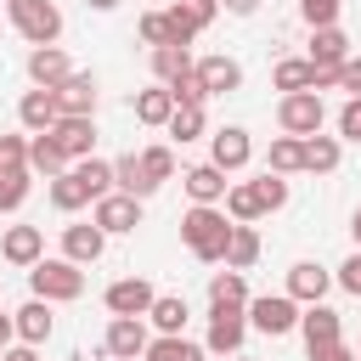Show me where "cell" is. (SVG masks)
Masks as SVG:
<instances>
[{
    "instance_id": "cell-1",
    "label": "cell",
    "mask_w": 361,
    "mask_h": 361,
    "mask_svg": "<svg viewBox=\"0 0 361 361\" xmlns=\"http://www.w3.org/2000/svg\"><path fill=\"white\" fill-rule=\"evenodd\" d=\"M231 231H237V220H231L220 203H192V209L180 214V243H186L203 265H220V259H226Z\"/></svg>"
},
{
    "instance_id": "cell-2",
    "label": "cell",
    "mask_w": 361,
    "mask_h": 361,
    "mask_svg": "<svg viewBox=\"0 0 361 361\" xmlns=\"http://www.w3.org/2000/svg\"><path fill=\"white\" fill-rule=\"evenodd\" d=\"M28 288H34V299H45V305H68V299H79L85 293V265H73V259H39L34 271H28Z\"/></svg>"
},
{
    "instance_id": "cell-3",
    "label": "cell",
    "mask_w": 361,
    "mask_h": 361,
    "mask_svg": "<svg viewBox=\"0 0 361 361\" xmlns=\"http://www.w3.org/2000/svg\"><path fill=\"white\" fill-rule=\"evenodd\" d=\"M6 17L28 45H56L62 39V6L56 0H6Z\"/></svg>"
},
{
    "instance_id": "cell-4",
    "label": "cell",
    "mask_w": 361,
    "mask_h": 361,
    "mask_svg": "<svg viewBox=\"0 0 361 361\" xmlns=\"http://www.w3.org/2000/svg\"><path fill=\"white\" fill-rule=\"evenodd\" d=\"M276 124H282V135H322V124H327V107H322V96L316 90H293V96H282L276 102Z\"/></svg>"
},
{
    "instance_id": "cell-5",
    "label": "cell",
    "mask_w": 361,
    "mask_h": 361,
    "mask_svg": "<svg viewBox=\"0 0 361 361\" xmlns=\"http://www.w3.org/2000/svg\"><path fill=\"white\" fill-rule=\"evenodd\" d=\"M299 316H305V310H299V299H288V293H259V299H248V327L265 333V338L293 333Z\"/></svg>"
},
{
    "instance_id": "cell-6",
    "label": "cell",
    "mask_w": 361,
    "mask_h": 361,
    "mask_svg": "<svg viewBox=\"0 0 361 361\" xmlns=\"http://www.w3.org/2000/svg\"><path fill=\"white\" fill-rule=\"evenodd\" d=\"M243 338H248V310H220L209 305V333H203V350L209 355H243Z\"/></svg>"
},
{
    "instance_id": "cell-7",
    "label": "cell",
    "mask_w": 361,
    "mask_h": 361,
    "mask_svg": "<svg viewBox=\"0 0 361 361\" xmlns=\"http://www.w3.org/2000/svg\"><path fill=\"white\" fill-rule=\"evenodd\" d=\"M248 158H254V141H248L243 124H220V130L209 135V164H214V169L237 175V169H248Z\"/></svg>"
},
{
    "instance_id": "cell-8",
    "label": "cell",
    "mask_w": 361,
    "mask_h": 361,
    "mask_svg": "<svg viewBox=\"0 0 361 361\" xmlns=\"http://www.w3.org/2000/svg\"><path fill=\"white\" fill-rule=\"evenodd\" d=\"M147 316H113L107 322V338H102V350L113 355V361H141L147 355Z\"/></svg>"
},
{
    "instance_id": "cell-9",
    "label": "cell",
    "mask_w": 361,
    "mask_h": 361,
    "mask_svg": "<svg viewBox=\"0 0 361 361\" xmlns=\"http://www.w3.org/2000/svg\"><path fill=\"white\" fill-rule=\"evenodd\" d=\"M17 124L28 130V135H51L56 124H62V107H56V90H23V102H17Z\"/></svg>"
},
{
    "instance_id": "cell-10",
    "label": "cell",
    "mask_w": 361,
    "mask_h": 361,
    "mask_svg": "<svg viewBox=\"0 0 361 361\" xmlns=\"http://www.w3.org/2000/svg\"><path fill=\"white\" fill-rule=\"evenodd\" d=\"M0 259L17 265V271H34V265L45 259V231H39V226H6V237H0Z\"/></svg>"
},
{
    "instance_id": "cell-11",
    "label": "cell",
    "mask_w": 361,
    "mask_h": 361,
    "mask_svg": "<svg viewBox=\"0 0 361 361\" xmlns=\"http://www.w3.org/2000/svg\"><path fill=\"white\" fill-rule=\"evenodd\" d=\"M107 254V231L96 226V220H73V226H62V259H73V265H96Z\"/></svg>"
},
{
    "instance_id": "cell-12",
    "label": "cell",
    "mask_w": 361,
    "mask_h": 361,
    "mask_svg": "<svg viewBox=\"0 0 361 361\" xmlns=\"http://www.w3.org/2000/svg\"><path fill=\"white\" fill-rule=\"evenodd\" d=\"M107 310L113 316H147L152 310V299H158V288L147 282V276H118V282H107Z\"/></svg>"
},
{
    "instance_id": "cell-13",
    "label": "cell",
    "mask_w": 361,
    "mask_h": 361,
    "mask_svg": "<svg viewBox=\"0 0 361 361\" xmlns=\"http://www.w3.org/2000/svg\"><path fill=\"white\" fill-rule=\"evenodd\" d=\"M299 333H305V355H316V350H327V344H338V338H344V322H338V310L322 299V305H305Z\"/></svg>"
},
{
    "instance_id": "cell-14",
    "label": "cell",
    "mask_w": 361,
    "mask_h": 361,
    "mask_svg": "<svg viewBox=\"0 0 361 361\" xmlns=\"http://www.w3.org/2000/svg\"><path fill=\"white\" fill-rule=\"evenodd\" d=\"M96 73H68L62 85H56V107H62V118H96Z\"/></svg>"
},
{
    "instance_id": "cell-15",
    "label": "cell",
    "mask_w": 361,
    "mask_h": 361,
    "mask_svg": "<svg viewBox=\"0 0 361 361\" xmlns=\"http://www.w3.org/2000/svg\"><path fill=\"white\" fill-rule=\"evenodd\" d=\"M90 220L107 231V237H124V231H135L141 226V197H124V192H107L96 209H90Z\"/></svg>"
},
{
    "instance_id": "cell-16",
    "label": "cell",
    "mask_w": 361,
    "mask_h": 361,
    "mask_svg": "<svg viewBox=\"0 0 361 361\" xmlns=\"http://www.w3.org/2000/svg\"><path fill=\"white\" fill-rule=\"evenodd\" d=\"M327 288H333V271H327V265H316V259L288 265V299H299V305H322Z\"/></svg>"
},
{
    "instance_id": "cell-17",
    "label": "cell",
    "mask_w": 361,
    "mask_h": 361,
    "mask_svg": "<svg viewBox=\"0 0 361 361\" xmlns=\"http://www.w3.org/2000/svg\"><path fill=\"white\" fill-rule=\"evenodd\" d=\"M214 17H220V0H175L169 6V23H175V39L180 45H192Z\"/></svg>"
},
{
    "instance_id": "cell-18",
    "label": "cell",
    "mask_w": 361,
    "mask_h": 361,
    "mask_svg": "<svg viewBox=\"0 0 361 361\" xmlns=\"http://www.w3.org/2000/svg\"><path fill=\"white\" fill-rule=\"evenodd\" d=\"M68 73H73V62H68L62 45H34V51H28V79H34L39 90H56Z\"/></svg>"
},
{
    "instance_id": "cell-19",
    "label": "cell",
    "mask_w": 361,
    "mask_h": 361,
    "mask_svg": "<svg viewBox=\"0 0 361 361\" xmlns=\"http://www.w3.org/2000/svg\"><path fill=\"white\" fill-rule=\"evenodd\" d=\"M180 186H186L192 203H226V192H231L226 169H214V164H192V169H180Z\"/></svg>"
},
{
    "instance_id": "cell-20",
    "label": "cell",
    "mask_w": 361,
    "mask_h": 361,
    "mask_svg": "<svg viewBox=\"0 0 361 361\" xmlns=\"http://www.w3.org/2000/svg\"><path fill=\"white\" fill-rule=\"evenodd\" d=\"M11 327H17V344H45L51 338V327H56V316H51V305L45 299H28V305H17L11 310Z\"/></svg>"
},
{
    "instance_id": "cell-21",
    "label": "cell",
    "mask_w": 361,
    "mask_h": 361,
    "mask_svg": "<svg viewBox=\"0 0 361 361\" xmlns=\"http://www.w3.org/2000/svg\"><path fill=\"white\" fill-rule=\"evenodd\" d=\"M197 79H203V90H209V96H231V90H243V68H237L226 51L197 56Z\"/></svg>"
},
{
    "instance_id": "cell-22",
    "label": "cell",
    "mask_w": 361,
    "mask_h": 361,
    "mask_svg": "<svg viewBox=\"0 0 361 361\" xmlns=\"http://www.w3.org/2000/svg\"><path fill=\"white\" fill-rule=\"evenodd\" d=\"M51 141L68 152V164H79V158H96V118H62V124L51 130Z\"/></svg>"
},
{
    "instance_id": "cell-23",
    "label": "cell",
    "mask_w": 361,
    "mask_h": 361,
    "mask_svg": "<svg viewBox=\"0 0 361 361\" xmlns=\"http://www.w3.org/2000/svg\"><path fill=\"white\" fill-rule=\"evenodd\" d=\"M310 62L316 68H338L350 62V34L333 23V28H310Z\"/></svg>"
},
{
    "instance_id": "cell-24",
    "label": "cell",
    "mask_w": 361,
    "mask_h": 361,
    "mask_svg": "<svg viewBox=\"0 0 361 361\" xmlns=\"http://www.w3.org/2000/svg\"><path fill=\"white\" fill-rule=\"evenodd\" d=\"M135 118L147 124V130H164L169 118H175V96H169V85H152V90H135Z\"/></svg>"
},
{
    "instance_id": "cell-25",
    "label": "cell",
    "mask_w": 361,
    "mask_h": 361,
    "mask_svg": "<svg viewBox=\"0 0 361 361\" xmlns=\"http://www.w3.org/2000/svg\"><path fill=\"white\" fill-rule=\"evenodd\" d=\"M271 85H276L282 96H293V90H316V62H310V56H282V62L271 68Z\"/></svg>"
},
{
    "instance_id": "cell-26",
    "label": "cell",
    "mask_w": 361,
    "mask_h": 361,
    "mask_svg": "<svg viewBox=\"0 0 361 361\" xmlns=\"http://www.w3.org/2000/svg\"><path fill=\"white\" fill-rule=\"evenodd\" d=\"M28 169L45 175V180H56V175H68L73 164H68V152H62L51 135H28Z\"/></svg>"
},
{
    "instance_id": "cell-27",
    "label": "cell",
    "mask_w": 361,
    "mask_h": 361,
    "mask_svg": "<svg viewBox=\"0 0 361 361\" xmlns=\"http://www.w3.org/2000/svg\"><path fill=\"white\" fill-rule=\"evenodd\" d=\"M209 305H220V310H248V282H243V271H214V276H209Z\"/></svg>"
},
{
    "instance_id": "cell-28",
    "label": "cell",
    "mask_w": 361,
    "mask_h": 361,
    "mask_svg": "<svg viewBox=\"0 0 361 361\" xmlns=\"http://www.w3.org/2000/svg\"><path fill=\"white\" fill-rule=\"evenodd\" d=\"M203 355H209V350H203V344H192L186 333H158V338L147 344V355H141V361H203Z\"/></svg>"
},
{
    "instance_id": "cell-29",
    "label": "cell",
    "mask_w": 361,
    "mask_h": 361,
    "mask_svg": "<svg viewBox=\"0 0 361 361\" xmlns=\"http://www.w3.org/2000/svg\"><path fill=\"white\" fill-rule=\"evenodd\" d=\"M265 169H271V175H299V169H305V141H299V135H276L271 152H265Z\"/></svg>"
},
{
    "instance_id": "cell-30",
    "label": "cell",
    "mask_w": 361,
    "mask_h": 361,
    "mask_svg": "<svg viewBox=\"0 0 361 361\" xmlns=\"http://www.w3.org/2000/svg\"><path fill=\"white\" fill-rule=\"evenodd\" d=\"M338 158H344L338 135H305V169H310V175H333Z\"/></svg>"
},
{
    "instance_id": "cell-31",
    "label": "cell",
    "mask_w": 361,
    "mask_h": 361,
    "mask_svg": "<svg viewBox=\"0 0 361 361\" xmlns=\"http://www.w3.org/2000/svg\"><path fill=\"white\" fill-rule=\"evenodd\" d=\"M113 186L124 192V197H152V186H147V175H141V152H124V158H113Z\"/></svg>"
},
{
    "instance_id": "cell-32",
    "label": "cell",
    "mask_w": 361,
    "mask_h": 361,
    "mask_svg": "<svg viewBox=\"0 0 361 361\" xmlns=\"http://www.w3.org/2000/svg\"><path fill=\"white\" fill-rule=\"evenodd\" d=\"M186 316H192V310H186V299H180V293H158V299H152V310H147V322H152L158 333H186Z\"/></svg>"
},
{
    "instance_id": "cell-33",
    "label": "cell",
    "mask_w": 361,
    "mask_h": 361,
    "mask_svg": "<svg viewBox=\"0 0 361 361\" xmlns=\"http://www.w3.org/2000/svg\"><path fill=\"white\" fill-rule=\"evenodd\" d=\"M197 62H192V51L186 45H158L152 51V73H158V85H175L180 73H192Z\"/></svg>"
},
{
    "instance_id": "cell-34",
    "label": "cell",
    "mask_w": 361,
    "mask_h": 361,
    "mask_svg": "<svg viewBox=\"0 0 361 361\" xmlns=\"http://www.w3.org/2000/svg\"><path fill=\"white\" fill-rule=\"evenodd\" d=\"M85 203H96V197H90V186H85V180H79L73 169L51 180V209H62V214H73V209H85Z\"/></svg>"
},
{
    "instance_id": "cell-35",
    "label": "cell",
    "mask_w": 361,
    "mask_h": 361,
    "mask_svg": "<svg viewBox=\"0 0 361 361\" xmlns=\"http://www.w3.org/2000/svg\"><path fill=\"white\" fill-rule=\"evenodd\" d=\"M220 209H226L237 226H254V220L265 214V209H259V197H254V180H237V186L226 192V203H220Z\"/></svg>"
},
{
    "instance_id": "cell-36",
    "label": "cell",
    "mask_w": 361,
    "mask_h": 361,
    "mask_svg": "<svg viewBox=\"0 0 361 361\" xmlns=\"http://www.w3.org/2000/svg\"><path fill=\"white\" fill-rule=\"evenodd\" d=\"M28 186H34V169H0V214H17L28 203Z\"/></svg>"
},
{
    "instance_id": "cell-37",
    "label": "cell",
    "mask_w": 361,
    "mask_h": 361,
    "mask_svg": "<svg viewBox=\"0 0 361 361\" xmlns=\"http://www.w3.org/2000/svg\"><path fill=\"white\" fill-rule=\"evenodd\" d=\"M259 259V231L254 226H237L231 231V248H226V271H248Z\"/></svg>"
},
{
    "instance_id": "cell-38",
    "label": "cell",
    "mask_w": 361,
    "mask_h": 361,
    "mask_svg": "<svg viewBox=\"0 0 361 361\" xmlns=\"http://www.w3.org/2000/svg\"><path fill=\"white\" fill-rule=\"evenodd\" d=\"M141 175H147V186L158 192V186L175 175V152H169V147H147V152H141Z\"/></svg>"
},
{
    "instance_id": "cell-39",
    "label": "cell",
    "mask_w": 361,
    "mask_h": 361,
    "mask_svg": "<svg viewBox=\"0 0 361 361\" xmlns=\"http://www.w3.org/2000/svg\"><path fill=\"white\" fill-rule=\"evenodd\" d=\"M254 197H259V209H265V214L288 209V175H271V169H265V175L254 180Z\"/></svg>"
},
{
    "instance_id": "cell-40",
    "label": "cell",
    "mask_w": 361,
    "mask_h": 361,
    "mask_svg": "<svg viewBox=\"0 0 361 361\" xmlns=\"http://www.w3.org/2000/svg\"><path fill=\"white\" fill-rule=\"evenodd\" d=\"M141 39H147L152 51H158V45H180V39H175V23H169V11H147V17H141ZM186 51H192V45H186Z\"/></svg>"
},
{
    "instance_id": "cell-41",
    "label": "cell",
    "mask_w": 361,
    "mask_h": 361,
    "mask_svg": "<svg viewBox=\"0 0 361 361\" xmlns=\"http://www.w3.org/2000/svg\"><path fill=\"white\" fill-rule=\"evenodd\" d=\"M164 130H169L180 147H186V141H197V135H203V107H175V118H169Z\"/></svg>"
},
{
    "instance_id": "cell-42",
    "label": "cell",
    "mask_w": 361,
    "mask_h": 361,
    "mask_svg": "<svg viewBox=\"0 0 361 361\" xmlns=\"http://www.w3.org/2000/svg\"><path fill=\"white\" fill-rule=\"evenodd\" d=\"M169 96H175V107H203V102H209V90H203L197 68H192V73H180V79L169 85Z\"/></svg>"
},
{
    "instance_id": "cell-43",
    "label": "cell",
    "mask_w": 361,
    "mask_h": 361,
    "mask_svg": "<svg viewBox=\"0 0 361 361\" xmlns=\"http://www.w3.org/2000/svg\"><path fill=\"white\" fill-rule=\"evenodd\" d=\"M338 11H344V0H299V17H305L310 28H333Z\"/></svg>"
},
{
    "instance_id": "cell-44",
    "label": "cell",
    "mask_w": 361,
    "mask_h": 361,
    "mask_svg": "<svg viewBox=\"0 0 361 361\" xmlns=\"http://www.w3.org/2000/svg\"><path fill=\"white\" fill-rule=\"evenodd\" d=\"M0 169H28V135H0Z\"/></svg>"
},
{
    "instance_id": "cell-45",
    "label": "cell",
    "mask_w": 361,
    "mask_h": 361,
    "mask_svg": "<svg viewBox=\"0 0 361 361\" xmlns=\"http://www.w3.org/2000/svg\"><path fill=\"white\" fill-rule=\"evenodd\" d=\"M338 141H361V96H350L338 107Z\"/></svg>"
},
{
    "instance_id": "cell-46",
    "label": "cell",
    "mask_w": 361,
    "mask_h": 361,
    "mask_svg": "<svg viewBox=\"0 0 361 361\" xmlns=\"http://www.w3.org/2000/svg\"><path fill=\"white\" fill-rule=\"evenodd\" d=\"M333 282H338L344 293H355V299H361V248H355V254L338 265V276H333Z\"/></svg>"
},
{
    "instance_id": "cell-47",
    "label": "cell",
    "mask_w": 361,
    "mask_h": 361,
    "mask_svg": "<svg viewBox=\"0 0 361 361\" xmlns=\"http://www.w3.org/2000/svg\"><path fill=\"white\" fill-rule=\"evenodd\" d=\"M338 90H350V96H361V56H350V62H338Z\"/></svg>"
},
{
    "instance_id": "cell-48",
    "label": "cell",
    "mask_w": 361,
    "mask_h": 361,
    "mask_svg": "<svg viewBox=\"0 0 361 361\" xmlns=\"http://www.w3.org/2000/svg\"><path fill=\"white\" fill-rule=\"evenodd\" d=\"M310 361H355V350H350V344L338 338V344H327V350H316Z\"/></svg>"
},
{
    "instance_id": "cell-49",
    "label": "cell",
    "mask_w": 361,
    "mask_h": 361,
    "mask_svg": "<svg viewBox=\"0 0 361 361\" xmlns=\"http://www.w3.org/2000/svg\"><path fill=\"white\" fill-rule=\"evenodd\" d=\"M0 361H39V350H34V344H11Z\"/></svg>"
},
{
    "instance_id": "cell-50",
    "label": "cell",
    "mask_w": 361,
    "mask_h": 361,
    "mask_svg": "<svg viewBox=\"0 0 361 361\" xmlns=\"http://www.w3.org/2000/svg\"><path fill=\"white\" fill-rule=\"evenodd\" d=\"M220 6H226L231 17H254V11H259V0H220Z\"/></svg>"
},
{
    "instance_id": "cell-51",
    "label": "cell",
    "mask_w": 361,
    "mask_h": 361,
    "mask_svg": "<svg viewBox=\"0 0 361 361\" xmlns=\"http://www.w3.org/2000/svg\"><path fill=\"white\" fill-rule=\"evenodd\" d=\"M11 338H17V327H11V316H0V355L11 350Z\"/></svg>"
},
{
    "instance_id": "cell-52",
    "label": "cell",
    "mask_w": 361,
    "mask_h": 361,
    "mask_svg": "<svg viewBox=\"0 0 361 361\" xmlns=\"http://www.w3.org/2000/svg\"><path fill=\"white\" fill-rule=\"evenodd\" d=\"M350 237H355V248H361V209L350 214Z\"/></svg>"
},
{
    "instance_id": "cell-53",
    "label": "cell",
    "mask_w": 361,
    "mask_h": 361,
    "mask_svg": "<svg viewBox=\"0 0 361 361\" xmlns=\"http://www.w3.org/2000/svg\"><path fill=\"white\" fill-rule=\"evenodd\" d=\"M85 6H96V11H113V6H118V0H85Z\"/></svg>"
},
{
    "instance_id": "cell-54",
    "label": "cell",
    "mask_w": 361,
    "mask_h": 361,
    "mask_svg": "<svg viewBox=\"0 0 361 361\" xmlns=\"http://www.w3.org/2000/svg\"><path fill=\"white\" fill-rule=\"evenodd\" d=\"M231 361H254V355H231Z\"/></svg>"
},
{
    "instance_id": "cell-55",
    "label": "cell",
    "mask_w": 361,
    "mask_h": 361,
    "mask_svg": "<svg viewBox=\"0 0 361 361\" xmlns=\"http://www.w3.org/2000/svg\"><path fill=\"white\" fill-rule=\"evenodd\" d=\"M355 361H361V344H355Z\"/></svg>"
},
{
    "instance_id": "cell-56",
    "label": "cell",
    "mask_w": 361,
    "mask_h": 361,
    "mask_svg": "<svg viewBox=\"0 0 361 361\" xmlns=\"http://www.w3.org/2000/svg\"><path fill=\"white\" fill-rule=\"evenodd\" d=\"M0 11H6V0H0Z\"/></svg>"
},
{
    "instance_id": "cell-57",
    "label": "cell",
    "mask_w": 361,
    "mask_h": 361,
    "mask_svg": "<svg viewBox=\"0 0 361 361\" xmlns=\"http://www.w3.org/2000/svg\"><path fill=\"white\" fill-rule=\"evenodd\" d=\"M107 361H113V355H107Z\"/></svg>"
}]
</instances>
